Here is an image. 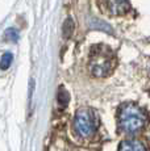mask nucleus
Here are the masks:
<instances>
[{"label":"nucleus","instance_id":"nucleus-1","mask_svg":"<svg viewBox=\"0 0 150 151\" xmlns=\"http://www.w3.org/2000/svg\"><path fill=\"white\" fill-rule=\"evenodd\" d=\"M115 65L113 53L104 45H97L92 47L90 57V68L95 76H107L112 71Z\"/></svg>","mask_w":150,"mask_h":151},{"label":"nucleus","instance_id":"nucleus-2","mask_svg":"<svg viewBox=\"0 0 150 151\" xmlns=\"http://www.w3.org/2000/svg\"><path fill=\"white\" fill-rule=\"evenodd\" d=\"M146 122L144 112L133 104L125 105L120 112V125L126 133H136Z\"/></svg>","mask_w":150,"mask_h":151},{"label":"nucleus","instance_id":"nucleus-3","mask_svg":"<svg viewBox=\"0 0 150 151\" xmlns=\"http://www.w3.org/2000/svg\"><path fill=\"white\" fill-rule=\"evenodd\" d=\"M74 126L78 134L82 137H90L96 130V124L92 113L87 109H82L76 113L74 120Z\"/></svg>","mask_w":150,"mask_h":151},{"label":"nucleus","instance_id":"nucleus-4","mask_svg":"<svg viewBox=\"0 0 150 151\" xmlns=\"http://www.w3.org/2000/svg\"><path fill=\"white\" fill-rule=\"evenodd\" d=\"M99 5L108 14H124L128 11V0H99Z\"/></svg>","mask_w":150,"mask_h":151},{"label":"nucleus","instance_id":"nucleus-5","mask_svg":"<svg viewBox=\"0 0 150 151\" xmlns=\"http://www.w3.org/2000/svg\"><path fill=\"white\" fill-rule=\"evenodd\" d=\"M120 151H146V149L141 142L134 141V139H129V141L121 142Z\"/></svg>","mask_w":150,"mask_h":151},{"label":"nucleus","instance_id":"nucleus-6","mask_svg":"<svg viewBox=\"0 0 150 151\" xmlns=\"http://www.w3.org/2000/svg\"><path fill=\"white\" fill-rule=\"evenodd\" d=\"M74 32V21L73 19H66L65 22H63V27H62V33H63V37L65 38H70L71 34Z\"/></svg>","mask_w":150,"mask_h":151},{"label":"nucleus","instance_id":"nucleus-7","mask_svg":"<svg viewBox=\"0 0 150 151\" xmlns=\"http://www.w3.org/2000/svg\"><path fill=\"white\" fill-rule=\"evenodd\" d=\"M12 60H13V55L11 54V53L3 54L1 59H0V68H1V70L9 68V66L12 65Z\"/></svg>","mask_w":150,"mask_h":151},{"label":"nucleus","instance_id":"nucleus-8","mask_svg":"<svg viewBox=\"0 0 150 151\" xmlns=\"http://www.w3.org/2000/svg\"><path fill=\"white\" fill-rule=\"evenodd\" d=\"M57 100H58L61 106H65L69 103V100H70V96H69V93L63 88H59L58 93H57Z\"/></svg>","mask_w":150,"mask_h":151},{"label":"nucleus","instance_id":"nucleus-9","mask_svg":"<svg viewBox=\"0 0 150 151\" xmlns=\"http://www.w3.org/2000/svg\"><path fill=\"white\" fill-rule=\"evenodd\" d=\"M4 38L9 40V41H12V42H16L17 40H19V32H17L15 28H8L4 33Z\"/></svg>","mask_w":150,"mask_h":151}]
</instances>
